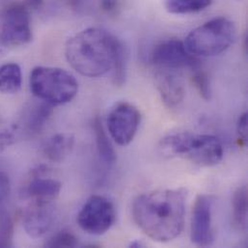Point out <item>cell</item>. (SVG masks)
<instances>
[{"label": "cell", "instance_id": "23", "mask_svg": "<svg viewBox=\"0 0 248 248\" xmlns=\"http://www.w3.org/2000/svg\"><path fill=\"white\" fill-rule=\"evenodd\" d=\"M237 132L238 137L241 140L243 145L248 143V113H243L238 120L237 123Z\"/></svg>", "mask_w": 248, "mask_h": 248}, {"label": "cell", "instance_id": "5", "mask_svg": "<svg viewBox=\"0 0 248 248\" xmlns=\"http://www.w3.org/2000/svg\"><path fill=\"white\" fill-rule=\"evenodd\" d=\"M29 85L37 99L53 107L70 103L78 91L75 77L63 69L54 67L34 68L30 74Z\"/></svg>", "mask_w": 248, "mask_h": 248}, {"label": "cell", "instance_id": "3", "mask_svg": "<svg viewBox=\"0 0 248 248\" xmlns=\"http://www.w3.org/2000/svg\"><path fill=\"white\" fill-rule=\"evenodd\" d=\"M159 149L168 156L181 157L202 166L218 164L223 158V146L218 137L190 131L173 133L161 139Z\"/></svg>", "mask_w": 248, "mask_h": 248}, {"label": "cell", "instance_id": "10", "mask_svg": "<svg viewBox=\"0 0 248 248\" xmlns=\"http://www.w3.org/2000/svg\"><path fill=\"white\" fill-rule=\"evenodd\" d=\"M213 207L214 199L211 195H199L194 202L190 225V239L199 248L211 247L215 242Z\"/></svg>", "mask_w": 248, "mask_h": 248}, {"label": "cell", "instance_id": "28", "mask_svg": "<svg viewBox=\"0 0 248 248\" xmlns=\"http://www.w3.org/2000/svg\"><path fill=\"white\" fill-rule=\"evenodd\" d=\"M143 245L139 242H134L132 244H130V248H142Z\"/></svg>", "mask_w": 248, "mask_h": 248}, {"label": "cell", "instance_id": "22", "mask_svg": "<svg viewBox=\"0 0 248 248\" xmlns=\"http://www.w3.org/2000/svg\"><path fill=\"white\" fill-rule=\"evenodd\" d=\"M78 245V240L74 233L68 230L60 231L54 234L45 244L46 248H76Z\"/></svg>", "mask_w": 248, "mask_h": 248}, {"label": "cell", "instance_id": "11", "mask_svg": "<svg viewBox=\"0 0 248 248\" xmlns=\"http://www.w3.org/2000/svg\"><path fill=\"white\" fill-rule=\"evenodd\" d=\"M56 218V210L51 202L35 203L32 202L23 216V228L26 234L39 239L45 236L54 224Z\"/></svg>", "mask_w": 248, "mask_h": 248}, {"label": "cell", "instance_id": "6", "mask_svg": "<svg viewBox=\"0 0 248 248\" xmlns=\"http://www.w3.org/2000/svg\"><path fill=\"white\" fill-rule=\"evenodd\" d=\"M116 212L110 200L104 196H91L78 215L79 227L90 235L101 236L115 223Z\"/></svg>", "mask_w": 248, "mask_h": 248}, {"label": "cell", "instance_id": "4", "mask_svg": "<svg viewBox=\"0 0 248 248\" xmlns=\"http://www.w3.org/2000/svg\"><path fill=\"white\" fill-rule=\"evenodd\" d=\"M236 39L234 22L225 17H215L191 30L185 46L194 56L212 57L226 51Z\"/></svg>", "mask_w": 248, "mask_h": 248}, {"label": "cell", "instance_id": "2", "mask_svg": "<svg viewBox=\"0 0 248 248\" xmlns=\"http://www.w3.org/2000/svg\"><path fill=\"white\" fill-rule=\"evenodd\" d=\"M123 43L105 29L91 27L72 37L66 45V58L80 75L98 78L112 70L124 49Z\"/></svg>", "mask_w": 248, "mask_h": 248}, {"label": "cell", "instance_id": "9", "mask_svg": "<svg viewBox=\"0 0 248 248\" xmlns=\"http://www.w3.org/2000/svg\"><path fill=\"white\" fill-rule=\"evenodd\" d=\"M140 121L141 115L136 107L129 103H120L108 114V132L118 145L126 146L135 137Z\"/></svg>", "mask_w": 248, "mask_h": 248}, {"label": "cell", "instance_id": "17", "mask_svg": "<svg viewBox=\"0 0 248 248\" xmlns=\"http://www.w3.org/2000/svg\"><path fill=\"white\" fill-rule=\"evenodd\" d=\"M93 127L97 151L101 159L108 165L114 164L116 161L115 150L103 126L102 122L98 118H96V120L94 121Z\"/></svg>", "mask_w": 248, "mask_h": 248}, {"label": "cell", "instance_id": "27", "mask_svg": "<svg viewBox=\"0 0 248 248\" xmlns=\"http://www.w3.org/2000/svg\"><path fill=\"white\" fill-rule=\"evenodd\" d=\"M44 3V0H27V7L28 8H33V9H36V8H39L43 5Z\"/></svg>", "mask_w": 248, "mask_h": 248}, {"label": "cell", "instance_id": "18", "mask_svg": "<svg viewBox=\"0 0 248 248\" xmlns=\"http://www.w3.org/2000/svg\"><path fill=\"white\" fill-rule=\"evenodd\" d=\"M248 187L243 186L238 187L233 194V222L239 230L248 229Z\"/></svg>", "mask_w": 248, "mask_h": 248}, {"label": "cell", "instance_id": "7", "mask_svg": "<svg viewBox=\"0 0 248 248\" xmlns=\"http://www.w3.org/2000/svg\"><path fill=\"white\" fill-rule=\"evenodd\" d=\"M31 40L29 8L18 3L9 6L0 28V46L4 47L18 46L30 43Z\"/></svg>", "mask_w": 248, "mask_h": 248}, {"label": "cell", "instance_id": "21", "mask_svg": "<svg viewBox=\"0 0 248 248\" xmlns=\"http://www.w3.org/2000/svg\"><path fill=\"white\" fill-rule=\"evenodd\" d=\"M14 224L9 213L0 208V248H10L13 245Z\"/></svg>", "mask_w": 248, "mask_h": 248}, {"label": "cell", "instance_id": "8", "mask_svg": "<svg viewBox=\"0 0 248 248\" xmlns=\"http://www.w3.org/2000/svg\"><path fill=\"white\" fill-rule=\"evenodd\" d=\"M152 63L162 70H178L189 68L190 70L200 66V60L192 55L185 46V43L176 39H170L157 44L151 52Z\"/></svg>", "mask_w": 248, "mask_h": 248}, {"label": "cell", "instance_id": "12", "mask_svg": "<svg viewBox=\"0 0 248 248\" xmlns=\"http://www.w3.org/2000/svg\"><path fill=\"white\" fill-rule=\"evenodd\" d=\"M155 84L163 104L168 108H176L184 101V83L177 75L166 70L159 72L155 77Z\"/></svg>", "mask_w": 248, "mask_h": 248}, {"label": "cell", "instance_id": "24", "mask_svg": "<svg viewBox=\"0 0 248 248\" xmlns=\"http://www.w3.org/2000/svg\"><path fill=\"white\" fill-rule=\"evenodd\" d=\"M11 191V183L9 176L0 171V208L3 204V202L7 199L8 195Z\"/></svg>", "mask_w": 248, "mask_h": 248}, {"label": "cell", "instance_id": "13", "mask_svg": "<svg viewBox=\"0 0 248 248\" xmlns=\"http://www.w3.org/2000/svg\"><path fill=\"white\" fill-rule=\"evenodd\" d=\"M61 187L60 182L50 178H44L38 172L25 186L23 195L35 203H48L56 199Z\"/></svg>", "mask_w": 248, "mask_h": 248}, {"label": "cell", "instance_id": "1", "mask_svg": "<svg viewBox=\"0 0 248 248\" xmlns=\"http://www.w3.org/2000/svg\"><path fill=\"white\" fill-rule=\"evenodd\" d=\"M186 192L157 189L138 196L132 205L137 227L150 239L168 243L180 236L185 224Z\"/></svg>", "mask_w": 248, "mask_h": 248}, {"label": "cell", "instance_id": "20", "mask_svg": "<svg viewBox=\"0 0 248 248\" xmlns=\"http://www.w3.org/2000/svg\"><path fill=\"white\" fill-rule=\"evenodd\" d=\"M192 75H191V80L193 85L195 86L196 90L198 91L199 95L206 101H209L211 99V85H210V79L207 75V73L202 69L201 65L192 69Z\"/></svg>", "mask_w": 248, "mask_h": 248}, {"label": "cell", "instance_id": "19", "mask_svg": "<svg viewBox=\"0 0 248 248\" xmlns=\"http://www.w3.org/2000/svg\"><path fill=\"white\" fill-rule=\"evenodd\" d=\"M213 0H164L167 12L175 15H186L201 12L211 6Z\"/></svg>", "mask_w": 248, "mask_h": 248}, {"label": "cell", "instance_id": "16", "mask_svg": "<svg viewBox=\"0 0 248 248\" xmlns=\"http://www.w3.org/2000/svg\"><path fill=\"white\" fill-rule=\"evenodd\" d=\"M21 69L16 63H7L0 67V93L14 94L21 87Z\"/></svg>", "mask_w": 248, "mask_h": 248}, {"label": "cell", "instance_id": "14", "mask_svg": "<svg viewBox=\"0 0 248 248\" xmlns=\"http://www.w3.org/2000/svg\"><path fill=\"white\" fill-rule=\"evenodd\" d=\"M75 137L69 133H57L51 136L43 147L44 155L52 162H62L72 153Z\"/></svg>", "mask_w": 248, "mask_h": 248}, {"label": "cell", "instance_id": "15", "mask_svg": "<svg viewBox=\"0 0 248 248\" xmlns=\"http://www.w3.org/2000/svg\"><path fill=\"white\" fill-rule=\"evenodd\" d=\"M53 112V106L46 102L32 105L26 109L22 123L24 129L29 133H38L47 124Z\"/></svg>", "mask_w": 248, "mask_h": 248}, {"label": "cell", "instance_id": "26", "mask_svg": "<svg viewBox=\"0 0 248 248\" xmlns=\"http://www.w3.org/2000/svg\"><path fill=\"white\" fill-rule=\"evenodd\" d=\"M101 8L108 14H114L119 8L118 0H101Z\"/></svg>", "mask_w": 248, "mask_h": 248}, {"label": "cell", "instance_id": "25", "mask_svg": "<svg viewBox=\"0 0 248 248\" xmlns=\"http://www.w3.org/2000/svg\"><path fill=\"white\" fill-rule=\"evenodd\" d=\"M16 141V136L14 130H3L0 132V151L6 149L7 147L14 144Z\"/></svg>", "mask_w": 248, "mask_h": 248}]
</instances>
